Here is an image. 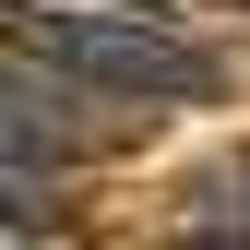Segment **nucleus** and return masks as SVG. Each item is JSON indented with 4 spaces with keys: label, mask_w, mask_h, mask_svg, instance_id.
I'll return each instance as SVG.
<instances>
[{
    "label": "nucleus",
    "mask_w": 250,
    "mask_h": 250,
    "mask_svg": "<svg viewBox=\"0 0 250 250\" xmlns=\"http://www.w3.org/2000/svg\"><path fill=\"white\" fill-rule=\"evenodd\" d=\"M12 48L60 60L72 83H96V96H119V107H203V96H227V60H214L203 36H179L167 12H143V0H60V12L24 0Z\"/></svg>",
    "instance_id": "1"
},
{
    "label": "nucleus",
    "mask_w": 250,
    "mask_h": 250,
    "mask_svg": "<svg viewBox=\"0 0 250 250\" xmlns=\"http://www.w3.org/2000/svg\"><path fill=\"white\" fill-rule=\"evenodd\" d=\"M96 107H119V96H96V83H72L60 72V60H36V48H12V119H0V131H12V167H60V155H96L107 143V119Z\"/></svg>",
    "instance_id": "2"
},
{
    "label": "nucleus",
    "mask_w": 250,
    "mask_h": 250,
    "mask_svg": "<svg viewBox=\"0 0 250 250\" xmlns=\"http://www.w3.org/2000/svg\"><path fill=\"white\" fill-rule=\"evenodd\" d=\"M203 227H238V238H250V155L203 179Z\"/></svg>",
    "instance_id": "3"
},
{
    "label": "nucleus",
    "mask_w": 250,
    "mask_h": 250,
    "mask_svg": "<svg viewBox=\"0 0 250 250\" xmlns=\"http://www.w3.org/2000/svg\"><path fill=\"white\" fill-rule=\"evenodd\" d=\"M191 250H250V238H238V227H191Z\"/></svg>",
    "instance_id": "4"
}]
</instances>
